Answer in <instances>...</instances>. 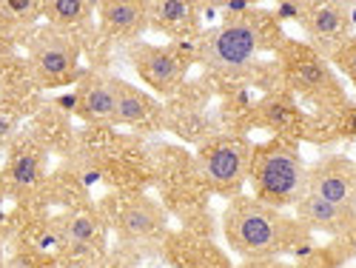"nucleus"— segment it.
I'll return each mask as SVG.
<instances>
[{"instance_id": "aec40b11", "label": "nucleus", "mask_w": 356, "mask_h": 268, "mask_svg": "<svg viewBox=\"0 0 356 268\" xmlns=\"http://www.w3.org/2000/svg\"><path fill=\"white\" fill-rule=\"evenodd\" d=\"M305 3H285V6H280V17H302L305 15Z\"/></svg>"}, {"instance_id": "423d86ee", "label": "nucleus", "mask_w": 356, "mask_h": 268, "mask_svg": "<svg viewBox=\"0 0 356 268\" xmlns=\"http://www.w3.org/2000/svg\"><path fill=\"white\" fill-rule=\"evenodd\" d=\"M134 69L160 95L174 92L177 83H180V77H183V61L171 49H160V46L134 49Z\"/></svg>"}, {"instance_id": "7ed1b4c3", "label": "nucleus", "mask_w": 356, "mask_h": 268, "mask_svg": "<svg viewBox=\"0 0 356 268\" xmlns=\"http://www.w3.org/2000/svg\"><path fill=\"white\" fill-rule=\"evenodd\" d=\"M265 46V29L259 17H228L222 26L211 29L200 38V57L214 72L236 74L243 72L254 54Z\"/></svg>"}, {"instance_id": "dca6fc26", "label": "nucleus", "mask_w": 356, "mask_h": 268, "mask_svg": "<svg viewBox=\"0 0 356 268\" xmlns=\"http://www.w3.org/2000/svg\"><path fill=\"white\" fill-rule=\"evenodd\" d=\"M100 234V220L95 214H88V212H80L69 220L66 226V240L77 243V246H86V243H92L95 237Z\"/></svg>"}, {"instance_id": "1a4fd4ad", "label": "nucleus", "mask_w": 356, "mask_h": 268, "mask_svg": "<svg viewBox=\"0 0 356 268\" xmlns=\"http://www.w3.org/2000/svg\"><path fill=\"white\" fill-rule=\"evenodd\" d=\"M300 20L316 40H342L350 35L353 15L345 3H311Z\"/></svg>"}, {"instance_id": "f257e3e1", "label": "nucleus", "mask_w": 356, "mask_h": 268, "mask_svg": "<svg viewBox=\"0 0 356 268\" xmlns=\"http://www.w3.org/2000/svg\"><path fill=\"white\" fill-rule=\"evenodd\" d=\"M222 228L228 246L245 260H268L293 243H305L308 237V228L300 220L259 203L257 197H236L225 208Z\"/></svg>"}, {"instance_id": "6ab92c4d", "label": "nucleus", "mask_w": 356, "mask_h": 268, "mask_svg": "<svg viewBox=\"0 0 356 268\" xmlns=\"http://www.w3.org/2000/svg\"><path fill=\"white\" fill-rule=\"evenodd\" d=\"M0 9H3V12H15V15H26V12H35L38 3H29V0H12V3H3Z\"/></svg>"}, {"instance_id": "2eb2a0df", "label": "nucleus", "mask_w": 356, "mask_h": 268, "mask_svg": "<svg viewBox=\"0 0 356 268\" xmlns=\"http://www.w3.org/2000/svg\"><path fill=\"white\" fill-rule=\"evenodd\" d=\"M43 15L51 23L74 26V23H83L88 15H92V3H80V0H54V3L43 6Z\"/></svg>"}, {"instance_id": "f8f14e48", "label": "nucleus", "mask_w": 356, "mask_h": 268, "mask_svg": "<svg viewBox=\"0 0 356 268\" xmlns=\"http://www.w3.org/2000/svg\"><path fill=\"white\" fill-rule=\"evenodd\" d=\"M148 17L154 26L165 29L171 35H186L197 23V6L186 3V0H163V3H145Z\"/></svg>"}, {"instance_id": "4be33fe9", "label": "nucleus", "mask_w": 356, "mask_h": 268, "mask_svg": "<svg viewBox=\"0 0 356 268\" xmlns=\"http://www.w3.org/2000/svg\"><path fill=\"white\" fill-rule=\"evenodd\" d=\"M274 268H288V265H277V262H274Z\"/></svg>"}, {"instance_id": "f3484780", "label": "nucleus", "mask_w": 356, "mask_h": 268, "mask_svg": "<svg viewBox=\"0 0 356 268\" xmlns=\"http://www.w3.org/2000/svg\"><path fill=\"white\" fill-rule=\"evenodd\" d=\"M38 171H40V166H38V157L35 155H20L12 163V180L17 186H32L38 180Z\"/></svg>"}, {"instance_id": "6e6552de", "label": "nucleus", "mask_w": 356, "mask_h": 268, "mask_svg": "<svg viewBox=\"0 0 356 268\" xmlns=\"http://www.w3.org/2000/svg\"><path fill=\"white\" fill-rule=\"evenodd\" d=\"M32 63L40 74V80H49V83H60L66 77L74 74V66H77V52L74 46L63 38V35H40L38 43H35V52H32Z\"/></svg>"}, {"instance_id": "f03ea898", "label": "nucleus", "mask_w": 356, "mask_h": 268, "mask_svg": "<svg viewBox=\"0 0 356 268\" xmlns=\"http://www.w3.org/2000/svg\"><path fill=\"white\" fill-rule=\"evenodd\" d=\"M251 174H254L257 200L265 205L282 208L305 194V168L293 145L274 143L259 148L251 157Z\"/></svg>"}, {"instance_id": "9b49d317", "label": "nucleus", "mask_w": 356, "mask_h": 268, "mask_svg": "<svg viewBox=\"0 0 356 268\" xmlns=\"http://www.w3.org/2000/svg\"><path fill=\"white\" fill-rule=\"evenodd\" d=\"M100 20L108 35H137L148 20L145 3H131V0H114V3H100Z\"/></svg>"}, {"instance_id": "5701e85b", "label": "nucleus", "mask_w": 356, "mask_h": 268, "mask_svg": "<svg viewBox=\"0 0 356 268\" xmlns=\"http://www.w3.org/2000/svg\"><path fill=\"white\" fill-rule=\"evenodd\" d=\"M353 83H356V80H353Z\"/></svg>"}, {"instance_id": "9d476101", "label": "nucleus", "mask_w": 356, "mask_h": 268, "mask_svg": "<svg viewBox=\"0 0 356 268\" xmlns=\"http://www.w3.org/2000/svg\"><path fill=\"white\" fill-rule=\"evenodd\" d=\"M117 97H120V80L100 77V80H92L88 86H83V92L77 97V106H80L86 120L106 123V120H114Z\"/></svg>"}, {"instance_id": "a211bd4d", "label": "nucleus", "mask_w": 356, "mask_h": 268, "mask_svg": "<svg viewBox=\"0 0 356 268\" xmlns=\"http://www.w3.org/2000/svg\"><path fill=\"white\" fill-rule=\"evenodd\" d=\"M334 61H337V66H339L350 80H356V40L345 43V46L334 54Z\"/></svg>"}, {"instance_id": "39448f33", "label": "nucleus", "mask_w": 356, "mask_h": 268, "mask_svg": "<svg viewBox=\"0 0 356 268\" xmlns=\"http://www.w3.org/2000/svg\"><path fill=\"white\" fill-rule=\"evenodd\" d=\"M305 194L356 208V166L345 157H325L305 171Z\"/></svg>"}, {"instance_id": "ddd939ff", "label": "nucleus", "mask_w": 356, "mask_h": 268, "mask_svg": "<svg viewBox=\"0 0 356 268\" xmlns=\"http://www.w3.org/2000/svg\"><path fill=\"white\" fill-rule=\"evenodd\" d=\"M154 109V100L148 97L140 88H131L120 80V97H117V111H114V120L120 123H143L148 114Z\"/></svg>"}, {"instance_id": "20e7f679", "label": "nucleus", "mask_w": 356, "mask_h": 268, "mask_svg": "<svg viewBox=\"0 0 356 268\" xmlns=\"http://www.w3.org/2000/svg\"><path fill=\"white\" fill-rule=\"evenodd\" d=\"M251 157L254 152L243 137H217L200 148L197 168L211 191L240 194L251 168Z\"/></svg>"}, {"instance_id": "0eeeda50", "label": "nucleus", "mask_w": 356, "mask_h": 268, "mask_svg": "<svg viewBox=\"0 0 356 268\" xmlns=\"http://www.w3.org/2000/svg\"><path fill=\"white\" fill-rule=\"evenodd\" d=\"M296 217L305 228L325 234H348L356 228V208L319 200L314 194H302L296 200Z\"/></svg>"}, {"instance_id": "4468645a", "label": "nucleus", "mask_w": 356, "mask_h": 268, "mask_svg": "<svg viewBox=\"0 0 356 268\" xmlns=\"http://www.w3.org/2000/svg\"><path fill=\"white\" fill-rule=\"evenodd\" d=\"M126 237H145L157 226V208L152 203H134L120 220Z\"/></svg>"}, {"instance_id": "412c9836", "label": "nucleus", "mask_w": 356, "mask_h": 268, "mask_svg": "<svg viewBox=\"0 0 356 268\" xmlns=\"http://www.w3.org/2000/svg\"><path fill=\"white\" fill-rule=\"evenodd\" d=\"M236 268H274V262H268V260H248V262L236 265Z\"/></svg>"}]
</instances>
